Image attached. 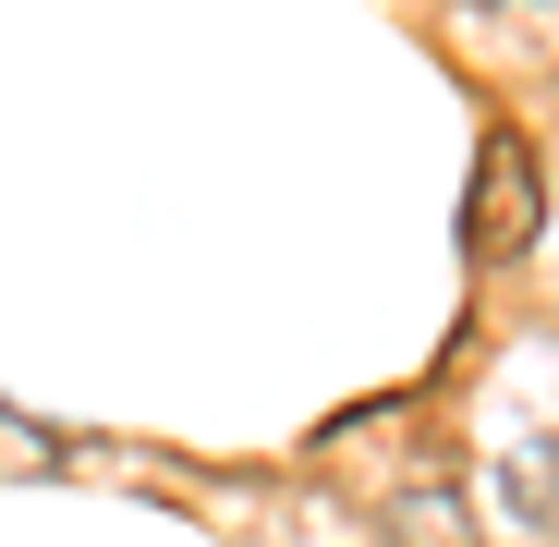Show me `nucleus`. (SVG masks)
<instances>
[{"label": "nucleus", "mask_w": 559, "mask_h": 547, "mask_svg": "<svg viewBox=\"0 0 559 547\" xmlns=\"http://www.w3.org/2000/svg\"><path fill=\"white\" fill-rule=\"evenodd\" d=\"M535 231H547V170H535L523 134H487L475 146V182H462V255L511 267V255H535Z\"/></svg>", "instance_id": "f257e3e1"}, {"label": "nucleus", "mask_w": 559, "mask_h": 547, "mask_svg": "<svg viewBox=\"0 0 559 547\" xmlns=\"http://www.w3.org/2000/svg\"><path fill=\"white\" fill-rule=\"evenodd\" d=\"M390 547H475L462 487H390Z\"/></svg>", "instance_id": "f03ea898"}]
</instances>
